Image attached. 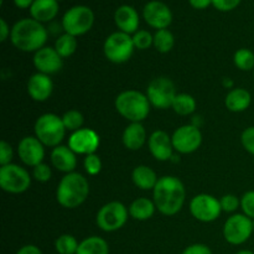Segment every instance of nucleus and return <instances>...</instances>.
<instances>
[{
	"label": "nucleus",
	"mask_w": 254,
	"mask_h": 254,
	"mask_svg": "<svg viewBox=\"0 0 254 254\" xmlns=\"http://www.w3.org/2000/svg\"><path fill=\"white\" fill-rule=\"evenodd\" d=\"M186 190L181 180L175 176H163L153 190V201L159 212L174 216L180 212L185 203Z\"/></svg>",
	"instance_id": "1"
},
{
	"label": "nucleus",
	"mask_w": 254,
	"mask_h": 254,
	"mask_svg": "<svg viewBox=\"0 0 254 254\" xmlns=\"http://www.w3.org/2000/svg\"><path fill=\"white\" fill-rule=\"evenodd\" d=\"M47 30L41 22L32 17L21 19L11 27L10 40L17 50L24 52H36L45 47L47 41Z\"/></svg>",
	"instance_id": "2"
},
{
	"label": "nucleus",
	"mask_w": 254,
	"mask_h": 254,
	"mask_svg": "<svg viewBox=\"0 0 254 254\" xmlns=\"http://www.w3.org/2000/svg\"><path fill=\"white\" fill-rule=\"evenodd\" d=\"M89 195V183L79 173L66 174L60 180L56 190L57 202L64 208H77Z\"/></svg>",
	"instance_id": "3"
},
{
	"label": "nucleus",
	"mask_w": 254,
	"mask_h": 254,
	"mask_svg": "<svg viewBox=\"0 0 254 254\" xmlns=\"http://www.w3.org/2000/svg\"><path fill=\"white\" fill-rule=\"evenodd\" d=\"M117 112L131 123H141L150 113V102L146 94L128 89L117 96L114 102Z\"/></svg>",
	"instance_id": "4"
},
{
	"label": "nucleus",
	"mask_w": 254,
	"mask_h": 254,
	"mask_svg": "<svg viewBox=\"0 0 254 254\" xmlns=\"http://www.w3.org/2000/svg\"><path fill=\"white\" fill-rule=\"evenodd\" d=\"M34 130L35 136L45 146H50V148L59 146L66 134V128H64L62 118L54 113H45L40 116L35 122Z\"/></svg>",
	"instance_id": "5"
},
{
	"label": "nucleus",
	"mask_w": 254,
	"mask_h": 254,
	"mask_svg": "<svg viewBox=\"0 0 254 254\" xmlns=\"http://www.w3.org/2000/svg\"><path fill=\"white\" fill-rule=\"evenodd\" d=\"M62 29L72 36H82L92 29L94 12L86 5H76L67 10L62 16Z\"/></svg>",
	"instance_id": "6"
},
{
	"label": "nucleus",
	"mask_w": 254,
	"mask_h": 254,
	"mask_svg": "<svg viewBox=\"0 0 254 254\" xmlns=\"http://www.w3.org/2000/svg\"><path fill=\"white\" fill-rule=\"evenodd\" d=\"M135 50L133 36L122 31L109 35L103 45L104 56L113 64H124L129 61Z\"/></svg>",
	"instance_id": "7"
},
{
	"label": "nucleus",
	"mask_w": 254,
	"mask_h": 254,
	"mask_svg": "<svg viewBox=\"0 0 254 254\" xmlns=\"http://www.w3.org/2000/svg\"><path fill=\"white\" fill-rule=\"evenodd\" d=\"M129 210L119 201H112L99 208L97 213V226L104 232H114L127 223Z\"/></svg>",
	"instance_id": "8"
},
{
	"label": "nucleus",
	"mask_w": 254,
	"mask_h": 254,
	"mask_svg": "<svg viewBox=\"0 0 254 254\" xmlns=\"http://www.w3.org/2000/svg\"><path fill=\"white\" fill-rule=\"evenodd\" d=\"M31 185V178L26 169L7 164L0 168V188L9 193H22Z\"/></svg>",
	"instance_id": "9"
},
{
	"label": "nucleus",
	"mask_w": 254,
	"mask_h": 254,
	"mask_svg": "<svg viewBox=\"0 0 254 254\" xmlns=\"http://www.w3.org/2000/svg\"><path fill=\"white\" fill-rule=\"evenodd\" d=\"M176 88L174 82L168 77H158L149 83L146 88V97L153 107L158 109L171 108L176 97Z\"/></svg>",
	"instance_id": "10"
},
{
	"label": "nucleus",
	"mask_w": 254,
	"mask_h": 254,
	"mask_svg": "<svg viewBox=\"0 0 254 254\" xmlns=\"http://www.w3.org/2000/svg\"><path fill=\"white\" fill-rule=\"evenodd\" d=\"M253 232V220L243 213H236L228 217L223 226V237L233 246L247 242Z\"/></svg>",
	"instance_id": "11"
},
{
	"label": "nucleus",
	"mask_w": 254,
	"mask_h": 254,
	"mask_svg": "<svg viewBox=\"0 0 254 254\" xmlns=\"http://www.w3.org/2000/svg\"><path fill=\"white\" fill-rule=\"evenodd\" d=\"M190 212L193 217L201 222H213L220 217L222 212L220 200L208 193L196 195L190 201Z\"/></svg>",
	"instance_id": "12"
},
{
	"label": "nucleus",
	"mask_w": 254,
	"mask_h": 254,
	"mask_svg": "<svg viewBox=\"0 0 254 254\" xmlns=\"http://www.w3.org/2000/svg\"><path fill=\"white\" fill-rule=\"evenodd\" d=\"M174 150L180 154H191L197 150L202 143V134L193 124L183 126L171 135Z\"/></svg>",
	"instance_id": "13"
},
{
	"label": "nucleus",
	"mask_w": 254,
	"mask_h": 254,
	"mask_svg": "<svg viewBox=\"0 0 254 254\" xmlns=\"http://www.w3.org/2000/svg\"><path fill=\"white\" fill-rule=\"evenodd\" d=\"M143 17L149 26L156 30L168 29L173 22V12L170 7L159 0L146 2L143 9Z\"/></svg>",
	"instance_id": "14"
},
{
	"label": "nucleus",
	"mask_w": 254,
	"mask_h": 254,
	"mask_svg": "<svg viewBox=\"0 0 254 254\" xmlns=\"http://www.w3.org/2000/svg\"><path fill=\"white\" fill-rule=\"evenodd\" d=\"M101 139L97 131L89 128H82L79 130L73 131L69 135L68 146L76 154L81 155H89L96 154L97 149L99 148Z\"/></svg>",
	"instance_id": "15"
},
{
	"label": "nucleus",
	"mask_w": 254,
	"mask_h": 254,
	"mask_svg": "<svg viewBox=\"0 0 254 254\" xmlns=\"http://www.w3.org/2000/svg\"><path fill=\"white\" fill-rule=\"evenodd\" d=\"M17 154L25 165L35 168L44 160L45 145L36 136H25L17 145Z\"/></svg>",
	"instance_id": "16"
},
{
	"label": "nucleus",
	"mask_w": 254,
	"mask_h": 254,
	"mask_svg": "<svg viewBox=\"0 0 254 254\" xmlns=\"http://www.w3.org/2000/svg\"><path fill=\"white\" fill-rule=\"evenodd\" d=\"M60 56L59 52L55 50V47L45 46L40 49L39 51L35 52L34 55V66L40 73L45 74H55L62 68L64 61Z\"/></svg>",
	"instance_id": "17"
},
{
	"label": "nucleus",
	"mask_w": 254,
	"mask_h": 254,
	"mask_svg": "<svg viewBox=\"0 0 254 254\" xmlns=\"http://www.w3.org/2000/svg\"><path fill=\"white\" fill-rule=\"evenodd\" d=\"M149 150L151 155L159 161L171 160L174 155V146L171 136L164 130H155L149 136Z\"/></svg>",
	"instance_id": "18"
},
{
	"label": "nucleus",
	"mask_w": 254,
	"mask_h": 254,
	"mask_svg": "<svg viewBox=\"0 0 254 254\" xmlns=\"http://www.w3.org/2000/svg\"><path fill=\"white\" fill-rule=\"evenodd\" d=\"M54 91V82L49 74L37 73L32 74L27 82V93L34 101L45 102L51 97Z\"/></svg>",
	"instance_id": "19"
},
{
	"label": "nucleus",
	"mask_w": 254,
	"mask_h": 254,
	"mask_svg": "<svg viewBox=\"0 0 254 254\" xmlns=\"http://www.w3.org/2000/svg\"><path fill=\"white\" fill-rule=\"evenodd\" d=\"M114 22L119 31L134 35L139 29V14L130 5H122L114 12Z\"/></svg>",
	"instance_id": "20"
},
{
	"label": "nucleus",
	"mask_w": 254,
	"mask_h": 254,
	"mask_svg": "<svg viewBox=\"0 0 254 254\" xmlns=\"http://www.w3.org/2000/svg\"><path fill=\"white\" fill-rule=\"evenodd\" d=\"M51 164L61 173H73L77 166L76 153L69 146H56L51 151Z\"/></svg>",
	"instance_id": "21"
},
{
	"label": "nucleus",
	"mask_w": 254,
	"mask_h": 254,
	"mask_svg": "<svg viewBox=\"0 0 254 254\" xmlns=\"http://www.w3.org/2000/svg\"><path fill=\"white\" fill-rule=\"evenodd\" d=\"M60 11L57 0H35L30 7V15L34 20L41 22L52 21Z\"/></svg>",
	"instance_id": "22"
},
{
	"label": "nucleus",
	"mask_w": 254,
	"mask_h": 254,
	"mask_svg": "<svg viewBox=\"0 0 254 254\" xmlns=\"http://www.w3.org/2000/svg\"><path fill=\"white\" fill-rule=\"evenodd\" d=\"M123 144L129 150H139L146 141V130L141 123H130L123 131Z\"/></svg>",
	"instance_id": "23"
},
{
	"label": "nucleus",
	"mask_w": 254,
	"mask_h": 254,
	"mask_svg": "<svg viewBox=\"0 0 254 254\" xmlns=\"http://www.w3.org/2000/svg\"><path fill=\"white\" fill-rule=\"evenodd\" d=\"M251 103H252V96L245 88L231 89L225 98L226 108L235 113L245 112L246 109L250 108Z\"/></svg>",
	"instance_id": "24"
},
{
	"label": "nucleus",
	"mask_w": 254,
	"mask_h": 254,
	"mask_svg": "<svg viewBox=\"0 0 254 254\" xmlns=\"http://www.w3.org/2000/svg\"><path fill=\"white\" fill-rule=\"evenodd\" d=\"M131 180L140 190H154L159 179L151 168L146 165H138L131 173Z\"/></svg>",
	"instance_id": "25"
},
{
	"label": "nucleus",
	"mask_w": 254,
	"mask_h": 254,
	"mask_svg": "<svg viewBox=\"0 0 254 254\" xmlns=\"http://www.w3.org/2000/svg\"><path fill=\"white\" fill-rule=\"evenodd\" d=\"M155 210L156 206L154 201L146 197H139L129 206V215L136 221H146L153 217Z\"/></svg>",
	"instance_id": "26"
},
{
	"label": "nucleus",
	"mask_w": 254,
	"mask_h": 254,
	"mask_svg": "<svg viewBox=\"0 0 254 254\" xmlns=\"http://www.w3.org/2000/svg\"><path fill=\"white\" fill-rule=\"evenodd\" d=\"M76 254H109V246L103 238L92 236L79 242Z\"/></svg>",
	"instance_id": "27"
},
{
	"label": "nucleus",
	"mask_w": 254,
	"mask_h": 254,
	"mask_svg": "<svg viewBox=\"0 0 254 254\" xmlns=\"http://www.w3.org/2000/svg\"><path fill=\"white\" fill-rule=\"evenodd\" d=\"M171 108L174 109L179 116H189L192 114L196 109V101L192 96L188 93H179L176 94L175 99L173 102Z\"/></svg>",
	"instance_id": "28"
},
{
	"label": "nucleus",
	"mask_w": 254,
	"mask_h": 254,
	"mask_svg": "<svg viewBox=\"0 0 254 254\" xmlns=\"http://www.w3.org/2000/svg\"><path fill=\"white\" fill-rule=\"evenodd\" d=\"M77 45H78L77 37L64 32L55 42V50L59 52V55L62 59H66V57L72 56L76 52Z\"/></svg>",
	"instance_id": "29"
},
{
	"label": "nucleus",
	"mask_w": 254,
	"mask_h": 254,
	"mask_svg": "<svg viewBox=\"0 0 254 254\" xmlns=\"http://www.w3.org/2000/svg\"><path fill=\"white\" fill-rule=\"evenodd\" d=\"M175 45V37L173 32L168 29L156 30L154 34V47L158 50L160 54H168L173 50Z\"/></svg>",
	"instance_id": "30"
},
{
	"label": "nucleus",
	"mask_w": 254,
	"mask_h": 254,
	"mask_svg": "<svg viewBox=\"0 0 254 254\" xmlns=\"http://www.w3.org/2000/svg\"><path fill=\"white\" fill-rule=\"evenodd\" d=\"M233 62L241 71H252L254 69V54L250 49H240L235 52Z\"/></svg>",
	"instance_id": "31"
},
{
	"label": "nucleus",
	"mask_w": 254,
	"mask_h": 254,
	"mask_svg": "<svg viewBox=\"0 0 254 254\" xmlns=\"http://www.w3.org/2000/svg\"><path fill=\"white\" fill-rule=\"evenodd\" d=\"M79 243L72 235H62L55 242V250L59 254H76Z\"/></svg>",
	"instance_id": "32"
},
{
	"label": "nucleus",
	"mask_w": 254,
	"mask_h": 254,
	"mask_svg": "<svg viewBox=\"0 0 254 254\" xmlns=\"http://www.w3.org/2000/svg\"><path fill=\"white\" fill-rule=\"evenodd\" d=\"M62 122H64V126L66 128V130L69 131H77L79 129H82L83 126V116H82L81 112L76 111V109H71V111L66 112L64 116L61 117Z\"/></svg>",
	"instance_id": "33"
},
{
	"label": "nucleus",
	"mask_w": 254,
	"mask_h": 254,
	"mask_svg": "<svg viewBox=\"0 0 254 254\" xmlns=\"http://www.w3.org/2000/svg\"><path fill=\"white\" fill-rule=\"evenodd\" d=\"M133 42L135 49L146 50L154 45V35H151L148 30H138L133 35Z\"/></svg>",
	"instance_id": "34"
},
{
	"label": "nucleus",
	"mask_w": 254,
	"mask_h": 254,
	"mask_svg": "<svg viewBox=\"0 0 254 254\" xmlns=\"http://www.w3.org/2000/svg\"><path fill=\"white\" fill-rule=\"evenodd\" d=\"M84 170L88 175L94 176L97 174L101 173L102 170V161L101 158H99L97 154H89V155H86L83 161Z\"/></svg>",
	"instance_id": "35"
},
{
	"label": "nucleus",
	"mask_w": 254,
	"mask_h": 254,
	"mask_svg": "<svg viewBox=\"0 0 254 254\" xmlns=\"http://www.w3.org/2000/svg\"><path fill=\"white\" fill-rule=\"evenodd\" d=\"M241 208L243 215L254 220V191H247L241 198Z\"/></svg>",
	"instance_id": "36"
},
{
	"label": "nucleus",
	"mask_w": 254,
	"mask_h": 254,
	"mask_svg": "<svg viewBox=\"0 0 254 254\" xmlns=\"http://www.w3.org/2000/svg\"><path fill=\"white\" fill-rule=\"evenodd\" d=\"M51 168L47 164L41 163L32 169V176L39 183H47L51 179Z\"/></svg>",
	"instance_id": "37"
},
{
	"label": "nucleus",
	"mask_w": 254,
	"mask_h": 254,
	"mask_svg": "<svg viewBox=\"0 0 254 254\" xmlns=\"http://www.w3.org/2000/svg\"><path fill=\"white\" fill-rule=\"evenodd\" d=\"M220 203L221 207H222V211H225V212H235L241 206V200H238V197L236 195L228 193V195L222 196L220 198Z\"/></svg>",
	"instance_id": "38"
},
{
	"label": "nucleus",
	"mask_w": 254,
	"mask_h": 254,
	"mask_svg": "<svg viewBox=\"0 0 254 254\" xmlns=\"http://www.w3.org/2000/svg\"><path fill=\"white\" fill-rule=\"evenodd\" d=\"M241 143L248 153L254 155V127H250L243 130L241 135Z\"/></svg>",
	"instance_id": "39"
},
{
	"label": "nucleus",
	"mask_w": 254,
	"mask_h": 254,
	"mask_svg": "<svg viewBox=\"0 0 254 254\" xmlns=\"http://www.w3.org/2000/svg\"><path fill=\"white\" fill-rule=\"evenodd\" d=\"M12 159V148L7 141L2 140L0 143V165L4 166L11 164Z\"/></svg>",
	"instance_id": "40"
},
{
	"label": "nucleus",
	"mask_w": 254,
	"mask_h": 254,
	"mask_svg": "<svg viewBox=\"0 0 254 254\" xmlns=\"http://www.w3.org/2000/svg\"><path fill=\"white\" fill-rule=\"evenodd\" d=\"M242 0H212V5L220 11H231L235 10Z\"/></svg>",
	"instance_id": "41"
},
{
	"label": "nucleus",
	"mask_w": 254,
	"mask_h": 254,
	"mask_svg": "<svg viewBox=\"0 0 254 254\" xmlns=\"http://www.w3.org/2000/svg\"><path fill=\"white\" fill-rule=\"evenodd\" d=\"M183 254H212V251L210 250L208 246L202 245V243H195V245L186 247Z\"/></svg>",
	"instance_id": "42"
},
{
	"label": "nucleus",
	"mask_w": 254,
	"mask_h": 254,
	"mask_svg": "<svg viewBox=\"0 0 254 254\" xmlns=\"http://www.w3.org/2000/svg\"><path fill=\"white\" fill-rule=\"evenodd\" d=\"M11 34V29L9 27L7 22L4 19H0V41H6L7 37Z\"/></svg>",
	"instance_id": "43"
},
{
	"label": "nucleus",
	"mask_w": 254,
	"mask_h": 254,
	"mask_svg": "<svg viewBox=\"0 0 254 254\" xmlns=\"http://www.w3.org/2000/svg\"><path fill=\"white\" fill-rule=\"evenodd\" d=\"M189 2L193 9L197 10L207 9L210 5H212V0H189Z\"/></svg>",
	"instance_id": "44"
},
{
	"label": "nucleus",
	"mask_w": 254,
	"mask_h": 254,
	"mask_svg": "<svg viewBox=\"0 0 254 254\" xmlns=\"http://www.w3.org/2000/svg\"><path fill=\"white\" fill-rule=\"evenodd\" d=\"M16 254H42V252L39 247H36V246L26 245L24 246V247L20 248L16 252Z\"/></svg>",
	"instance_id": "45"
},
{
	"label": "nucleus",
	"mask_w": 254,
	"mask_h": 254,
	"mask_svg": "<svg viewBox=\"0 0 254 254\" xmlns=\"http://www.w3.org/2000/svg\"><path fill=\"white\" fill-rule=\"evenodd\" d=\"M35 0H14L15 6L19 9H30Z\"/></svg>",
	"instance_id": "46"
},
{
	"label": "nucleus",
	"mask_w": 254,
	"mask_h": 254,
	"mask_svg": "<svg viewBox=\"0 0 254 254\" xmlns=\"http://www.w3.org/2000/svg\"><path fill=\"white\" fill-rule=\"evenodd\" d=\"M223 86H225L226 88L233 89V81L231 78H223Z\"/></svg>",
	"instance_id": "47"
},
{
	"label": "nucleus",
	"mask_w": 254,
	"mask_h": 254,
	"mask_svg": "<svg viewBox=\"0 0 254 254\" xmlns=\"http://www.w3.org/2000/svg\"><path fill=\"white\" fill-rule=\"evenodd\" d=\"M236 254H254V253L250 250H242V251H240V252H237Z\"/></svg>",
	"instance_id": "48"
},
{
	"label": "nucleus",
	"mask_w": 254,
	"mask_h": 254,
	"mask_svg": "<svg viewBox=\"0 0 254 254\" xmlns=\"http://www.w3.org/2000/svg\"><path fill=\"white\" fill-rule=\"evenodd\" d=\"M253 231H254V220H253Z\"/></svg>",
	"instance_id": "49"
},
{
	"label": "nucleus",
	"mask_w": 254,
	"mask_h": 254,
	"mask_svg": "<svg viewBox=\"0 0 254 254\" xmlns=\"http://www.w3.org/2000/svg\"><path fill=\"white\" fill-rule=\"evenodd\" d=\"M253 78H254V69H253Z\"/></svg>",
	"instance_id": "50"
},
{
	"label": "nucleus",
	"mask_w": 254,
	"mask_h": 254,
	"mask_svg": "<svg viewBox=\"0 0 254 254\" xmlns=\"http://www.w3.org/2000/svg\"><path fill=\"white\" fill-rule=\"evenodd\" d=\"M57 1H62V0H57Z\"/></svg>",
	"instance_id": "51"
}]
</instances>
